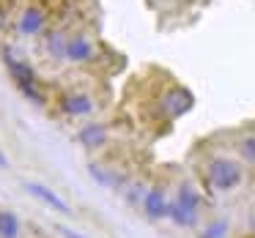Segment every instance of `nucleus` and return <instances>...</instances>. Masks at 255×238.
I'll return each mask as SVG.
<instances>
[{
  "label": "nucleus",
  "instance_id": "nucleus-1",
  "mask_svg": "<svg viewBox=\"0 0 255 238\" xmlns=\"http://www.w3.org/2000/svg\"><path fill=\"white\" fill-rule=\"evenodd\" d=\"M200 178L206 183V192L211 194H231L239 192L247 181V164L239 156L228 154H214L203 161L200 167Z\"/></svg>",
  "mask_w": 255,
  "mask_h": 238
},
{
  "label": "nucleus",
  "instance_id": "nucleus-2",
  "mask_svg": "<svg viewBox=\"0 0 255 238\" xmlns=\"http://www.w3.org/2000/svg\"><path fill=\"white\" fill-rule=\"evenodd\" d=\"M0 58H3V66H6L8 79L14 82V88H17L30 104H36V107L50 104V96H47V88L39 79V72H36L25 58H19L11 47H3V50H0Z\"/></svg>",
  "mask_w": 255,
  "mask_h": 238
},
{
  "label": "nucleus",
  "instance_id": "nucleus-3",
  "mask_svg": "<svg viewBox=\"0 0 255 238\" xmlns=\"http://www.w3.org/2000/svg\"><path fill=\"white\" fill-rule=\"evenodd\" d=\"M52 22V0H28L14 19V30L22 39H41Z\"/></svg>",
  "mask_w": 255,
  "mask_h": 238
},
{
  "label": "nucleus",
  "instance_id": "nucleus-4",
  "mask_svg": "<svg viewBox=\"0 0 255 238\" xmlns=\"http://www.w3.org/2000/svg\"><path fill=\"white\" fill-rule=\"evenodd\" d=\"M55 110L69 121H83V118H94L99 112V101L88 93L85 88H61L52 99Z\"/></svg>",
  "mask_w": 255,
  "mask_h": 238
},
{
  "label": "nucleus",
  "instance_id": "nucleus-5",
  "mask_svg": "<svg viewBox=\"0 0 255 238\" xmlns=\"http://www.w3.org/2000/svg\"><path fill=\"white\" fill-rule=\"evenodd\" d=\"M170 192H173V186H170V178L167 175L151 178L148 192H145V200H143V205H140V214L145 216L148 225H159V222H165L167 203H170Z\"/></svg>",
  "mask_w": 255,
  "mask_h": 238
},
{
  "label": "nucleus",
  "instance_id": "nucleus-6",
  "mask_svg": "<svg viewBox=\"0 0 255 238\" xmlns=\"http://www.w3.org/2000/svg\"><path fill=\"white\" fill-rule=\"evenodd\" d=\"M63 61L72 63V66H94L99 61V41H96V36H91L88 30H72L66 41Z\"/></svg>",
  "mask_w": 255,
  "mask_h": 238
},
{
  "label": "nucleus",
  "instance_id": "nucleus-7",
  "mask_svg": "<svg viewBox=\"0 0 255 238\" xmlns=\"http://www.w3.org/2000/svg\"><path fill=\"white\" fill-rule=\"evenodd\" d=\"M110 126L102 121H91L85 123V126H80V132L74 134V140H77L80 148H85L88 154H99V151H105L107 145H110Z\"/></svg>",
  "mask_w": 255,
  "mask_h": 238
},
{
  "label": "nucleus",
  "instance_id": "nucleus-8",
  "mask_svg": "<svg viewBox=\"0 0 255 238\" xmlns=\"http://www.w3.org/2000/svg\"><path fill=\"white\" fill-rule=\"evenodd\" d=\"M88 172L99 186L110 189V192H118L127 186V181L132 178V172L124 170V167H113V164H96V161H88Z\"/></svg>",
  "mask_w": 255,
  "mask_h": 238
},
{
  "label": "nucleus",
  "instance_id": "nucleus-9",
  "mask_svg": "<svg viewBox=\"0 0 255 238\" xmlns=\"http://www.w3.org/2000/svg\"><path fill=\"white\" fill-rule=\"evenodd\" d=\"M173 197H176L181 205H187L189 211H195V214L203 216V208H206V192L192 181V178H187V175L178 178V181L173 183Z\"/></svg>",
  "mask_w": 255,
  "mask_h": 238
},
{
  "label": "nucleus",
  "instance_id": "nucleus-10",
  "mask_svg": "<svg viewBox=\"0 0 255 238\" xmlns=\"http://www.w3.org/2000/svg\"><path fill=\"white\" fill-rule=\"evenodd\" d=\"M69 33H72V30H69L66 25H55V22H52L50 28L44 30V36H41V52H44L50 61L61 63L63 61V52H66Z\"/></svg>",
  "mask_w": 255,
  "mask_h": 238
},
{
  "label": "nucleus",
  "instance_id": "nucleus-11",
  "mask_svg": "<svg viewBox=\"0 0 255 238\" xmlns=\"http://www.w3.org/2000/svg\"><path fill=\"white\" fill-rule=\"evenodd\" d=\"M25 192L30 194V197H36L39 203H44L47 208H52L55 214H63V216H72V205L66 203V200L61 197L58 192H52L47 183H39V181H25L22 183Z\"/></svg>",
  "mask_w": 255,
  "mask_h": 238
},
{
  "label": "nucleus",
  "instance_id": "nucleus-12",
  "mask_svg": "<svg viewBox=\"0 0 255 238\" xmlns=\"http://www.w3.org/2000/svg\"><path fill=\"white\" fill-rule=\"evenodd\" d=\"M148 183H151V178L145 175V172H132L127 186L121 189V200L129 208L140 211V205H143V200H145V192H148Z\"/></svg>",
  "mask_w": 255,
  "mask_h": 238
},
{
  "label": "nucleus",
  "instance_id": "nucleus-13",
  "mask_svg": "<svg viewBox=\"0 0 255 238\" xmlns=\"http://www.w3.org/2000/svg\"><path fill=\"white\" fill-rule=\"evenodd\" d=\"M0 238H22V219L11 208H0Z\"/></svg>",
  "mask_w": 255,
  "mask_h": 238
},
{
  "label": "nucleus",
  "instance_id": "nucleus-14",
  "mask_svg": "<svg viewBox=\"0 0 255 238\" xmlns=\"http://www.w3.org/2000/svg\"><path fill=\"white\" fill-rule=\"evenodd\" d=\"M231 233V222L225 216H217V219H203V225L198 227V238H225Z\"/></svg>",
  "mask_w": 255,
  "mask_h": 238
},
{
  "label": "nucleus",
  "instance_id": "nucleus-15",
  "mask_svg": "<svg viewBox=\"0 0 255 238\" xmlns=\"http://www.w3.org/2000/svg\"><path fill=\"white\" fill-rule=\"evenodd\" d=\"M55 233H58L61 238H85L83 233L72 230V227H66V225H55Z\"/></svg>",
  "mask_w": 255,
  "mask_h": 238
},
{
  "label": "nucleus",
  "instance_id": "nucleus-16",
  "mask_svg": "<svg viewBox=\"0 0 255 238\" xmlns=\"http://www.w3.org/2000/svg\"><path fill=\"white\" fill-rule=\"evenodd\" d=\"M8 25H11V17H8V8L3 6V3H0V36H3V33L8 30Z\"/></svg>",
  "mask_w": 255,
  "mask_h": 238
},
{
  "label": "nucleus",
  "instance_id": "nucleus-17",
  "mask_svg": "<svg viewBox=\"0 0 255 238\" xmlns=\"http://www.w3.org/2000/svg\"><path fill=\"white\" fill-rule=\"evenodd\" d=\"M11 167V161H8V156L6 154H0V170H8Z\"/></svg>",
  "mask_w": 255,
  "mask_h": 238
},
{
  "label": "nucleus",
  "instance_id": "nucleus-18",
  "mask_svg": "<svg viewBox=\"0 0 255 238\" xmlns=\"http://www.w3.org/2000/svg\"><path fill=\"white\" fill-rule=\"evenodd\" d=\"M225 238H231V236H225Z\"/></svg>",
  "mask_w": 255,
  "mask_h": 238
},
{
  "label": "nucleus",
  "instance_id": "nucleus-19",
  "mask_svg": "<svg viewBox=\"0 0 255 238\" xmlns=\"http://www.w3.org/2000/svg\"><path fill=\"white\" fill-rule=\"evenodd\" d=\"M253 238H255V236H253Z\"/></svg>",
  "mask_w": 255,
  "mask_h": 238
}]
</instances>
